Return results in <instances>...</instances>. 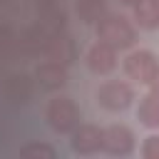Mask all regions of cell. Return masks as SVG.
Segmentation results:
<instances>
[{
  "instance_id": "7c38bea8",
  "label": "cell",
  "mask_w": 159,
  "mask_h": 159,
  "mask_svg": "<svg viewBox=\"0 0 159 159\" xmlns=\"http://www.w3.org/2000/svg\"><path fill=\"white\" fill-rule=\"evenodd\" d=\"M20 154L22 157H30V159H55V147H50V144H42V142H32V144H25L22 149H20Z\"/></svg>"
},
{
  "instance_id": "2e32d148",
  "label": "cell",
  "mask_w": 159,
  "mask_h": 159,
  "mask_svg": "<svg viewBox=\"0 0 159 159\" xmlns=\"http://www.w3.org/2000/svg\"><path fill=\"white\" fill-rule=\"evenodd\" d=\"M119 2H122V5H127V7H134L139 0H119Z\"/></svg>"
},
{
  "instance_id": "5bb4252c",
  "label": "cell",
  "mask_w": 159,
  "mask_h": 159,
  "mask_svg": "<svg viewBox=\"0 0 159 159\" xmlns=\"http://www.w3.org/2000/svg\"><path fill=\"white\" fill-rule=\"evenodd\" d=\"M142 157L144 159H159V134H149L142 144Z\"/></svg>"
},
{
  "instance_id": "3957f363",
  "label": "cell",
  "mask_w": 159,
  "mask_h": 159,
  "mask_svg": "<svg viewBox=\"0 0 159 159\" xmlns=\"http://www.w3.org/2000/svg\"><path fill=\"white\" fill-rule=\"evenodd\" d=\"M97 104L107 112H124L134 102V87L124 80H107L94 92Z\"/></svg>"
},
{
  "instance_id": "30bf717a",
  "label": "cell",
  "mask_w": 159,
  "mask_h": 159,
  "mask_svg": "<svg viewBox=\"0 0 159 159\" xmlns=\"http://www.w3.org/2000/svg\"><path fill=\"white\" fill-rule=\"evenodd\" d=\"M132 17L142 30H157L159 27V2L154 0H139L132 7Z\"/></svg>"
},
{
  "instance_id": "ba28073f",
  "label": "cell",
  "mask_w": 159,
  "mask_h": 159,
  "mask_svg": "<svg viewBox=\"0 0 159 159\" xmlns=\"http://www.w3.org/2000/svg\"><path fill=\"white\" fill-rule=\"evenodd\" d=\"M35 75H37V80L45 89H60V87L67 84V65L60 62V60H52V57L42 60L37 65Z\"/></svg>"
},
{
  "instance_id": "9a60e30c",
  "label": "cell",
  "mask_w": 159,
  "mask_h": 159,
  "mask_svg": "<svg viewBox=\"0 0 159 159\" xmlns=\"http://www.w3.org/2000/svg\"><path fill=\"white\" fill-rule=\"evenodd\" d=\"M147 87H149V89H152V92H159V70H157V75H154V77H152V82H149V84H147Z\"/></svg>"
},
{
  "instance_id": "e0dca14e",
  "label": "cell",
  "mask_w": 159,
  "mask_h": 159,
  "mask_svg": "<svg viewBox=\"0 0 159 159\" xmlns=\"http://www.w3.org/2000/svg\"><path fill=\"white\" fill-rule=\"evenodd\" d=\"M154 2H159V0H154Z\"/></svg>"
},
{
  "instance_id": "6da1fadb",
  "label": "cell",
  "mask_w": 159,
  "mask_h": 159,
  "mask_svg": "<svg viewBox=\"0 0 159 159\" xmlns=\"http://www.w3.org/2000/svg\"><path fill=\"white\" fill-rule=\"evenodd\" d=\"M82 119L77 102L67 94H55L45 104V122L55 134H70Z\"/></svg>"
},
{
  "instance_id": "8fae6325",
  "label": "cell",
  "mask_w": 159,
  "mask_h": 159,
  "mask_svg": "<svg viewBox=\"0 0 159 159\" xmlns=\"http://www.w3.org/2000/svg\"><path fill=\"white\" fill-rule=\"evenodd\" d=\"M47 57H52V60H60V62L70 65V62L75 60V42H72L70 37H65V35L52 37V40L47 42Z\"/></svg>"
},
{
  "instance_id": "9c48e42d",
  "label": "cell",
  "mask_w": 159,
  "mask_h": 159,
  "mask_svg": "<svg viewBox=\"0 0 159 159\" xmlns=\"http://www.w3.org/2000/svg\"><path fill=\"white\" fill-rule=\"evenodd\" d=\"M137 119L142 127L147 129H159V92H147L142 99H139V107H137Z\"/></svg>"
},
{
  "instance_id": "5b68a950",
  "label": "cell",
  "mask_w": 159,
  "mask_h": 159,
  "mask_svg": "<svg viewBox=\"0 0 159 159\" xmlns=\"http://www.w3.org/2000/svg\"><path fill=\"white\" fill-rule=\"evenodd\" d=\"M102 142H104V129L97 127V124H77L72 129V139H70V147L75 154L80 157H89V154H97L102 152Z\"/></svg>"
},
{
  "instance_id": "52a82bcc",
  "label": "cell",
  "mask_w": 159,
  "mask_h": 159,
  "mask_svg": "<svg viewBox=\"0 0 159 159\" xmlns=\"http://www.w3.org/2000/svg\"><path fill=\"white\" fill-rule=\"evenodd\" d=\"M84 65H87V70H89L92 75H97V77L109 75V72L117 67V47H112L109 42L97 40V42L87 50Z\"/></svg>"
},
{
  "instance_id": "7a4b0ae2",
  "label": "cell",
  "mask_w": 159,
  "mask_h": 159,
  "mask_svg": "<svg viewBox=\"0 0 159 159\" xmlns=\"http://www.w3.org/2000/svg\"><path fill=\"white\" fill-rule=\"evenodd\" d=\"M94 35H97V40L109 42V45L117 47V50H127V47H132L134 40H137L134 25H132L127 17L112 15V12L102 15V17L94 22Z\"/></svg>"
},
{
  "instance_id": "8992f818",
  "label": "cell",
  "mask_w": 159,
  "mask_h": 159,
  "mask_svg": "<svg viewBox=\"0 0 159 159\" xmlns=\"http://www.w3.org/2000/svg\"><path fill=\"white\" fill-rule=\"evenodd\" d=\"M137 147L134 132L127 124H109L104 129V142H102V152L112 154V157H129Z\"/></svg>"
},
{
  "instance_id": "4fadbf2b",
  "label": "cell",
  "mask_w": 159,
  "mask_h": 159,
  "mask_svg": "<svg viewBox=\"0 0 159 159\" xmlns=\"http://www.w3.org/2000/svg\"><path fill=\"white\" fill-rule=\"evenodd\" d=\"M77 10L84 22H97L102 17V0H77Z\"/></svg>"
},
{
  "instance_id": "277c9868",
  "label": "cell",
  "mask_w": 159,
  "mask_h": 159,
  "mask_svg": "<svg viewBox=\"0 0 159 159\" xmlns=\"http://www.w3.org/2000/svg\"><path fill=\"white\" fill-rule=\"evenodd\" d=\"M122 67H124V75H127L132 82L149 84L152 77H154L157 70H159V60H157V55H154L152 50H132V52L124 57Z\"/></svg>"
}]
</instances>
